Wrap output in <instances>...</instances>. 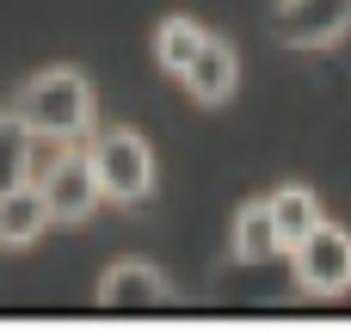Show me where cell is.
Returning <instances> with one entry per match:
<instances>
[{"instance_id": "cell-1", "label": "cell", "mask_w": 351, "mask_h": 333, "mask_svg": "<svg viewBox=\"0 0 351 333\" xmlns=\"http://www.w3.org/2000/svg\"><path fill=\"white\" fill-rule=\"evenodd\" d=\"M12 111L43 136V142H80L93 136V117H99V99H93V80L80 68H43L19 87Z\"/></svg>"}, {"instance_id": "cell-2", "label": "cell", "mask_w": 351, "mask_h": 333, "mask_svg": "<svg viewBox=\"0 0 351 333\" xmlns=\"http://www.w3.org/2000/svg\"><path fill=\"white\" fill-rule=\"evenodd\" d=\"M86 154H93V173L111 204H142L154 192V148L136 130H99Z\"/></svg>"}, {"instance_id": "cell-3", "label": "cell", "mask_w": 351, "mask_h": 333, "mask_svg": "<svg viewBox=\"0 0 351 333\" xmlns=\"http://www.w3.org/2000/svg\"><path fill=\"white\" fill-rule=\"evenodd\" d=\"M37 192H43V204H49L56 222H93V210L105 204L93 154H74V148H62V154H49L37 167Z\"/></svg>"}, {"instance_id": "cell-4", "label": "cell", "mask_w": 351, "mask_h": 333, "mask_svg": "<svg viewBox=\"0 0 351 333\" xmlns=\"http://www.w3.org/2000/svg\"><path fill=\"white\" fill-rule=\"evenodd\" d=\"M290 260H296V284L308 297H346L351 290V235L346 229L321 222L308 241L290 247Z\"/></svg>"}, {"instance_id": "cell-5", "label": "cell", "mask_w": 351, "mask_h": 333, "mask_svg": "<svg viewBox=\"0 0 351 333\" xmlns=\"http://www.w3.org/2000/svg\"><path fill=\"white\" fill-rule=\"evenodd\" d=\"M271 31L290 49H333L351 31V0H278Z\"/></svg>"}, {"instance_id": "cell-6", "label": "cell", "mask_w": 351, "mask_h": 333, "mask_svg": "<svg viewBox=\"0 0 351 333\" xmlns=\"http://www.w3.org/2000/svg\"><path fill=\"white\" fill-rule=\"evenodd\" d=\"M173 303H179V290L148 260H117L99 278V309H173Z\"/></svg>"}, {"instance_id": "cell-7", "label": "cell", "mask_w": 351, "mask_h": 333, "mask_svg": "<svg viewBox=\"0 0 351 333\" xmlns=\"http://www.w3.org/2000/svg\"><path fill=\"white\" fill-rule=\"evenodd\" d=\"M234 80H241V56L210 37L204 56H197L191 74H185V93H191L197 105H228V99H234Z\"/></svg>"}, {"instance_id": "cell-8", "label": "cell", "mask_w": 351, "mask_h": 333, "mask_svg": "<svg viewBox=\"0 0 351 333\" xmlns=\"http://www.w3.org/2000/svg\"><path fill=\"white\" fill-rule=\"evenodd\" d=\"M278 253H290V247H284V235H278L271 198L241 204V216H234V260H241V266H265V260H278Z\"/></svg>"}, {"instance_id": "cell-9", "label": "cell", "mask_w": 351, "mask_h": 333, "mask_svg": "<svg viewBox=\"0 0 351 333\" xmlns=\"http://www.w3.org/2000/svg\"><path fill=\"white\" fill-rule=\"evenodd\" d=\"M49 222H56V216H49V204H43L37 179H31V185L0 192V247H31Z\"/></svg>"}, {"instance_id": "cell-10", "label": "cell", "mask_w": 351, "mask_h": 333, "mask_svg": "<svg viewBox=\"0 0 351 333\" xmlns=\"http://www.w3.org/2000/svg\"><path fill=\"white\" fill-rule=\"evenodd\" d=\"M31 179H37V130L19 111H6L0 117V192L31 185Z\"/></svg>"}, {"instance_id": "cell-11", "label": "cell", "mask_w": 351, "mask_h": 333, "mask_svg": "<svg viewBox=\"0 0 351 333\" xmlns=\"http://www.w3.org/2000/svg\"><path fill=\"white\" fill-rule=\"evenodd\" d=\"M204 25H191V19H160V31H154V62L173 74V80H185L191 74V62L204 56Z\"/></svg>"}, {"instance_id": "cell-12", "label": "cell", "mask_w": 351, "mask_h": 333, "mask_svg": "<svg viewBox=\"0 0 351 333\" xmlns=\"http://www.w3.org/2000/svg\"><path fill=\"white\" fill-rule=\"evenodd\" d=\"M271 216H278V235H284V247H296V241H308L327 216H321V198L308 192V185H284V192H271Z\"/></svg>"}, {"instance_id": "cell-13", "label": "cell", "mask_w": 351, "mask_h": 333, "mask_svg": "<svg viewBox=\"0 0 351 333\" xmlns=\"http://www.w3.org/2000/svg\"><path fill=\"white\" fill-rule=\"evenodd\" d=\"M0 117H6V111H0Z\"/></svg>"}]
</instances>
